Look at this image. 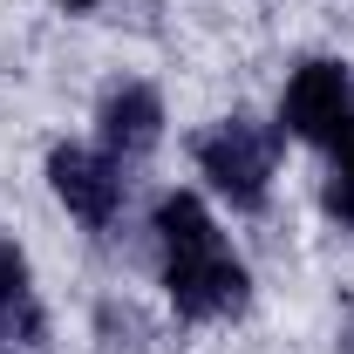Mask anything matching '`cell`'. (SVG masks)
Returning <instances> with one entry per match:
<instances>
[{
  "label": "cell",
  "mask_w": 354,
  "mask_h": 354,
  "mask_svg": "<svg viewBox=\"0 0 354 354\" xmlns=\"http://www.w3.org/2000/svg\"><path fill=\"white\" fill-rule=\"evenodd\" d=\"M157 252H164L171 307L184 320H225V313L245 307V266L232 259L225 232L212 225V212L191 191L157 205Z\"/></svg>",
  "instance_id": "obj_1"
},
{
  "label": "cell",
  "mask_w": 354,
  "mask_h": 354,
  "mask_svg": "<svg viewBox=\"0 0 354 354\" xmlns=\"http://www.w3.org/2000/svg\"><path fill=\"white\" fill-rule=\"evenodd\" d=\"M279 123L307 143H327V150H348L354 143V75L341 62H307L293 82H286V102H279Z\"/></svg>",
  "instance_id": "obj_2"
},
{
  "label": "cell",
  "mask_w": 354,
  "mask_h": 354,
  "mask_svg": "<svg viewBox=\"0 0 354 354\" xmlns=\"http://www.w3.org/2000/svg\"><path fill=\"white\" fill-rule=\"evenodd\" d=\"M272 157H279L272 130L245 123V116L218 123V130L198 143V164H205V177L218 184V191L232 198V205H239V212H259V205H266V184H272Z\"/></svg>",
  "instance_id": "obj_3"
},
{
  "label": "cell",
  "mask_w": 354,
  "mask_h": 354,
  "mask_svg": "<svg viewBox=\"0 0 354 354\" xmlns=\"http://www.w3.org/2000/svg\"><path fill=\"white\" fill-rule=\"evenodd\" d=\"M48 177H55V198L75 212L82 225H102L116 218V205H123V171H116V157H95V150H55L48 157Z\"/></svg>",
  "instance_id": "obj_4"
},
{
  "label": "cell",
  "mask_w": 354,
  "mask_h": 354,
  "mask_svg": "<svg viewBox=\"0 0 354 354\" xmlns=\"http://www.w3.org/2000/svg\"><path fill=\"white\" fill-rule=\"evenodd\" d=\"M157 130H164V102H157V88L123 82V88L102 95V143H109V150L136 157V150L157 143Z\"/></svg>",
  "instance_id": "obj_5"
},
{
  "label": "cell",
  "mask_w": 354,
  "mask_h": 354,
  "mask_svg": "<svg viewBox=\"0 0 354 354\" xmlns=\"http://www.w3.org/2000/svg\"><path fill=\"white\" fill-rule=\"evenodd\" d=\"M14 334H35V300H28V266L21 252L0 239V341Z\"/></svg>",
  "instance_id": "obj_6"
},
{
  "label": "cell",
  "mask_w": 354,
  "mask_h": 354,
  "mask_svg": "<svg viewBox=\"0 0 354 354\" xmlns=\"http://www.w3.org/2000/svg\"><path fill=\"white\" fill-rule=\"evenodd\" d=\"M320 198H327V212H334L341 225H354V143L334 157V171H327V191H320Z\"/></svg>",
  "instance_id": "obj_7"
},
{
  "label": "cell",
  "mask_w": 354,
  "mask_h": 354,
  "mask_svg": "<svg viewBox=\"0 0 354 354\" xmlns=\"http://www.w3.org/2000/svg\"><path fill=\"white\" fill-rule=\"evenodd\" d=\"M68 7H95V0H68Z\"/></svg>",
  "instance_id": "obj_8"
}]
</instances>
